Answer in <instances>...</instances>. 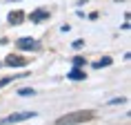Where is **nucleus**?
<instances>
[{"label": "nucleus", "mask_w": 131, "mask_h": 125, "mask_svg": "<svg viewBox=\"0 0 131 125\" xmlns=\"http://www.w3.org/2000/svg\"><path fill=\"white\" fill-rule=\"evenodd\" d=\"M96 112L93 110H78V112H69L56 121V125H80V123H89L93 121Z\"/></svg>", "instance_id": "1"}, {"label": "nucleus", "mask_w": 131, "mask_h": 125, "mask_svg": "<svg viewBox=\"0 0 131 125\" xmlns=\"http://www.w3.org/2000/svg\"><path fill=\"white\" fill-rule=\"evenodd\" d=\"M27 118H36V112H14V114H9L7 118H2V121H0V125L22 123V121H27Z\"/></svg>", "instance_id": "2"}, {"label": "nucleus", "mask_w": 131, "mask_h": 125, "mask_svg": "<svg viewBox=\"0 0 131 125\" xmlns=\"http://www.w3.org/2000/svg\"><path fill=\"white\" fill-rule=\"evenodd\" d=\"M16 47L18 49H22V51H38V49H40V42L36 40V38H18V40H16Z\"/></svg>", "instance_id": "3"}, {"label": "nucleus", "mask_w": 131, "mask_h": 125, "mask_svg": "<svg viewBox=\"0 0 131 125\" xmlns=\"http://www.w3.org/2000/svg\"><path fill=\"white\" fill-rule=\"evenodd\" d=\"M5 65H7V67H25L27 60H25L22 56H18V54H9L7 58H5Z\"/></svg>", "instance_id": "4"}, {"label": "nucleus", "mask_w": 131, "mask_h": 125, "mask_svg": "<svg viewBox=\"0 0 131 125\" xmlns=\"http://www.w3.org/2000/svg\"><path fill=\"white\" fill-rule=\"evenodd\" d=\"M51 18V14H49L47 9H38V11H31L29 14V20L31 22H45V20H49Z\"/></svg>", "instance_id": "5"}, {"label": "nucleus", "mask_w": 131, "mask_h": 125, "mask_svg": "<svg viewBox=\"0 0 131 125\" xmlns=\"http://www.w3.org/2000/svg\"><path fill=\"white\" fill-rule=\"evenodd\" d=\"M67 78H69V81H84V78H87V74H84L80 67H73V69L67 74Z\"/></svg>", "instance_id": "6"}, {"label": "nucleus", "mask_w": 131, "mask_h": 125, "mask_svg": "<svg viewBox=\"0 0 131 125\" xmlns=\"http://www.w3.org/2000/svg\"><path fill=\"white\" fill-rule=\"evenodd\" d=\"M7 20L11 22V25H20V22L25 20V14H22V11H11V14L7 16Z\"/></svg>", "instance_id": "7"}, {"label": "nucleus", "mask_w": 131, "mask_h": 125, "mask_svg": "<svg viewBox=\"0 0 131 125\" xmlns=\"http://www.w3.org/2000/svg\"><path fill=\"white\" fill-rule=\"evenodd\" d=\"M109 65H111V56H102L98 62H93L96 69H102V67H109Z\"/></svg>", "instance_id": "8"}, {"label": "nucleus", "mask_w": 131, "mask_h": 125, "mask_svg": "<svg viewBox=\"0 0 131 125\" xmlns=\"http://www.w3.org/2000/svg\"><path fill=\"white\" fill-rule=\"evenodd\" d=\"M36 90L34 87H22V90H18V96H34Z\"/></svg>", "instance_id": "9"}, {"label": "nucleus", "mask_w": 131, "mask_h": 125, "mask_svg": "<svg viewBox=\"0 0 131 125\" xmlns=\"http://www.w3.org/2000/svg\"><path fill=\"white\" fill-rule=\"evenodd\" d=\"M71 62H73V67H82V65H87V60H84L82 56H76V58H73Z\"/></svg>", "instance_id": "10"}, {"label": "nucleus", "mask_w": 131, "mask_h": 125, "mask_svg": "<svg viewBox=\"0 0 131 125\" xmlns=\"http://www.w3.org/2000/svg\"><path fill=\"white\" fill-rule=\"evenodd\" d=\"M122 103H127V98H124V96H118V98H111V101H109V105H122Z\"/></svg>", "instance_id": "11"}, {"label": "nucleus", "mask_w": 131, "mask_h": 125, "mask_svg": "<svg viewBox=\"0 0 131 125\" xmlns=\"http://www.w3.org/2000/svg\"><path fill=\"white\" fill-rule=\"evenodd\" d=\"M82 45H84V40H73L71 47H73V49H82Z\"/></svg>", "instance_id": "12"}, {"label": "nucleus", "mask_w": 131, "mask_h": 125, "mask_svg": "<svg viewBox=\"0 0 131 125\" xmlns=\"http://www.w3.org/2000/svg\"><path fill=\"white\" fill-rule=\"evenodd\" d=\"M9 83H14V78H2V81H0V87H7Z\"/></svg>", "instance_id": "13"}, {"label": "nucleus", "mask_w": 131, "mask_h": 125, "mask_svg": "<svg viewBox=\"0 0 131 125\" xmlns=\"http://www.w3.org/2000/svg\"><path fill=\"white\" fill-rule=\"evenodd\" d=\"M84 2H89V0H78V5H84Z\"/></svg>", "instance_id": "14"}, {"label": "nucleus", "mask_w": 131, "mask_h": 125, "mask_svg": "<svg viewBox=\"0 0 131 125\" xmlns=\"http://www.w3.org/2000/svg\"><path fill=\"white\" fill-rule=\"evenodd\" d=\"M0 67H2V60H0Z\"/></svg>", "instance_id": "15"}]
</instances>
